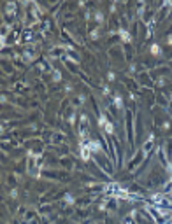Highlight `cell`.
Returning a JSON list of instances; mask_svg holds the SVG:
<instances>
[{"mask_svg":"<svg viewBox=\"0 0 172 224\" xmlns=\"http://www.w3.org/2000/svg\"><path fill=\"white\" fill-rule=\"evenodd\" d=\"M90 147H86V145H83L81 147V158L83 159H90V151H88Z\"/></svg>","mask_w":172,"mask_h":224,"instance_id":"obj_1","label":"cell"},{"mask_svg":"<svg viewBox=\"0 0 172 224\" xmlns=\"http://www.w3.org/2000/svg\"><path fill=\"white\" fill-rule=\"evenodd\" d=\"M106 130H107L109 133H113V126L109 124V123H106Z\"/></svg>","mask_w":172,"mask_h":224,"instance_id":"obj_2","label":"cell"},{"mask_svg":"<svg viewBox=\"0 0 172 224\" xmlns=\"http://www.w3.org/2000/svg\"><path fill=\"white\" fill-rule=\"evenodd\" d=\"M125 224H132V219H130V217H127V219H125Z\"/></svg>","mask_w":172,"mask_h":224,"instance_id":"obj_3","label":"cell"}]
</instances>
